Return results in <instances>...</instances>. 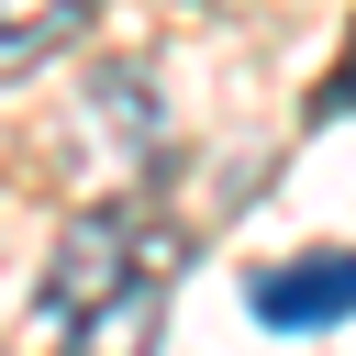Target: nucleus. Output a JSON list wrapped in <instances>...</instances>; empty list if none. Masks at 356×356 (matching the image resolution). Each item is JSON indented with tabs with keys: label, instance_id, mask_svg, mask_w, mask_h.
I'll use <instances>...</instances> for the list:
<instances>
[{
	"label": "nucleus",
	"instance_id": "obj_1",
	"mask_svg": "<svg viewBox=\"0 0 356 356\" xmlns=\"http://www.w3.org/2000/svg\"><path fill=\"white\" fill-rule=\"evenodd\" d=\"M122 278H178V234H167L145 200H100V211H78V222L56 234V267H44V323L89 312V300H100V289H122Z\"/></svg>",
	"mask_w": 356,
	"mask_h": 356
},
{
	"label": "nucleus",
	"instance_id": "obj_2",
	"mask_svg": "<svg viewBox=\"0 0 356 356\" xmlns=\"http://www.w3.org/2000/svg\"><path fill=\"white\" fill-rule=\"evenodd\" d=\"M245 312L267 334H334L356 312V245H312V256H278L245 278Z\"/></svg>",
	"mask_w": 356,
	"mask_h": 356
},
{
	"label": "nucleus",
	"instance_id": "obj_3",
	"mask_svg": "<svg viewBox=\"0 0 356 356\" xmlns=\"http://www.w3.org/2000/svg\"><path fill=\"white\" fill-rule=\"evenodd\" d=\"M156 334H167V278H122L89 312H67V345L56 356H156Z\"/></svg>",
	"mask_w": 356,
	"mask_h": 356
},
{
	"label": "nucleus",
	"instance_id": "obj_4",
	"mask_svg": "<svg viewBox=\"0 0 356 356\" xmlns=\"http://www.w3.org/2000/svg\"><path fill=\"white\" fill-rule=\"evenodd\" d=\"M78 134L100 156H122V167H156V89H145V67H100V89L78 100Z\"/></svg>",
	"mask_w": 356,
	"mask_h": 356
},
{
	"label": "nucleus",
	"instance_id": "obj_5",
	"mask_svg": "<svg viewBox=\"0 0 356 356\" xmlns=\"http://www.w3.org/2000/svg\"><path fill=\"white\" fill-rule=\"evenodd\" d=\"M89 11L100 0H0V78H33L56 44L89 33Z\"/></svg>",
	"mask_w": 356,
	"mask_h": 356
},
{
	"label": "nucleus",
	"instance_id": "obj_6",
	"mask_svg": "<svg viewBox=\"0 0 356 356\" xmlns=\"http://www.w3.org/2000/svg\"><path fill=\"white\" fill-rule=\"evenodd\" d=\"M323 111H356V33H345V67H334V89H323Z\"/></svg>",
	"mask_w": 356,
	"mask_h": 356
},
{
	"label": "nucleus",
	"instance_id": "obj_7",
	"mask_svg": "<svg viewBox=\"0 0 356 356\" xmlns=\"http://www.w3.org/2000/svg\"><path fill=\"white\" fill-rule=\"evenodd\" d=\"M200 11H222V0H200Z\"/></svg>",
	"mask_w": 356,
	"mask_h": 356
}]
</instances>
